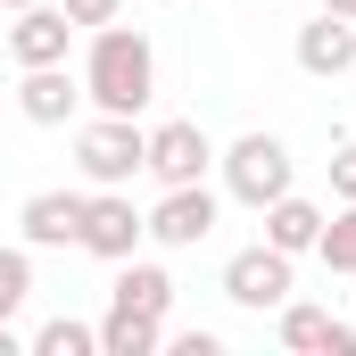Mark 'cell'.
<instances>
[{"label":"cell","instance_id":"1","mask_svg":"<svg viewBox=\"0 0 356 356\" xmlns=\"http://www.w3.org/2000/svg\"><path fill=\"white\" fill-rule=\"evenodd\" d=\"M83 99L99 116H141L158 99V50L141 25H91V50H83Z\"/></svg>","mask_w":356,"mask_h":356},{"label":"cell","instance_id":"2","mask_svg":"<svg viewBox=\"0 0 356 356\" xmlns=\"http://www.w3.org/2000/svg\"><path fill=\"white\" fill-rule=\"evenodd\" d=\"M141 166H149L141 116H91V124H75V175H83L91 191H133Z\"/></svg>","mask_w":356,"mask_h":356},{"label":"cell","instance_id":"3","mask_svg":"<svg viewBox=\"0 0 356 356\" xmlns=\"http://www.w3.org/2000/svg\"><path fill=\"white\" fill-rule=\"evenodd\" d=\"M216 166H224V199L241 207H273L282 191H298V158L282 133H241L232 149H216Z\"/></svg>","mask_w":356,"mask_h":356},{"label":"cell","instance_id":"4","mask_svg":"<svg viewBox=\"0 0 356 356\" xmlns=\"http://www.w3.org/2000/svg\"><path fill=\"white\" fill-rule=\"evenodd\" d=\"M141 241H149V207H133V191H83V257L99 266H124V257H141Z\"/></svg>","mask_w":356,"mask_h":356},{"label":"cell","instance_id":"5","mask_svg":"<svg viewBox=\"0 0 356 356\" xmlns=\"http://www.w3.org/2000/svg\"><path fill=\"white\" fill-rule=\"evenodd\" d=\"M290 266H298V257H282L273 241H257V249H232V257H224V282H216V290H224L241 315H266V307H282V298L298 290Z\"/></svg>","mask_w":356,"mask_h":356},{"label":"cell","instance_id":"6","mask_svg":"<svg viewBox=\"0 0 356 356\" xmlns=\"http://www.w3.org/2000/svg\"><path fill=\"white\" fill-rule=\"evenodd\" d=\"M216 216H224V191H216V182H175V191H158V207H149V241H158V249H199V241L216 232Z\"/></svg>","mask_w":356,"mask_h":356},{"label":"cell","instance_id":"7","mask_svg":"<svg viewBox=\"0 0 356 356\" xmlns=\"http://www.w3.org/2000/svg\"><path fill=\"white\" fill-rule=\"evenodd\" d=\"M207 166H216V141H207V124H191V116L149 124V166H141V175L158 182V191H175V182H207Z\"/></svg>","mask_w":356,"mask_h":356},{"label":"cell","instance_id":"8","mask_svg":"<svg viewBox=\"0 0 356 356\" xmlns=\"http://www.w3.org/2000/svg\"><path fill=\"white\" fill-rule=\"evenodd\" d=\"M0 42H8L17 67H58V58L75 50V17H67L58 0H33V8H8Z\"/></svg>","mask_w":356,"mask_h":356},{"label":"cell","instance_id":"9","mask_svg":"<svg viewBox=\"0 0 356 356\" xmlns=\"http://www.w3.org/2000/svg\"><path fill=\"white\" fill-rule=\"evenodd\" d=\"M273 315H282L273 332H282V348H290V356H356V323H340L332 307H307V298H282Z\"/></svg>","mask_w":356,"mask_h":356},{"label":"cell","instance_id":"10","mask_svg":"<svg viewBox=\"0 0 356 356\" xmlns=\"http://www.w3.org/2000/svg\"><path fill=\"white\" fill-rule=\"evenodd\" d=\"M290 50H298V67H307L315 83H340V75L356 67V17H332V8H315V17L298 25V42H290Z\"/></svg>","mask_w":356,"mask_h":356},{"label":"cell","instance_id":"11","mask_svg":"<svg viewBox=\"0 0 356 356\" xmlns=\"http://www.w3.org/2000/svg\"><path fill=\"white\" fill-rule=\"evenodd\" d=\"M75 108H83V75H67V58L58 67H17V116L25 124H75Z\"/></svg>","mask_w":356,"mask_h":356},{"label":"cell","instance_id":"12","mask_svg":"<svg viewBox=\"0 0 356 356\" xmlns=\"http://www.w3.org/2000/svg\"><path fill=\"white\" fill-rule=\"evenodd\" d=\"M17 232H25V249H75L83 241V191H33L17 207Z\"/></svg>","mask_w":356,"mask_h":356},{"label":"cell","instance_id":"13","mask_svg":"<svg viewBox=\"0 0 356 356\" xmlns=\"http://www.w3.org/2000/svg\"><path fill=\"white\" fill-rule=\"evenodd\" d=\"M257 216H266V241L282 249V257H315V241H323V207H315V199L282 191V199L257 207Z\"/></svg>","mask_w":356,"mask_h":356},{"label":"cell","instance_id":"14","mask_svg":"<svg viewBox=\"0 0 356 356\" xmlns=\"http://www.w3.org/2000/svg\"><path fill=\"white\" fill-rule=\"evenodd\" d=\"M108 307H124V315H158V323H166V315H175V273L149 266V257H124V266H116V298H108Z\"/></svg>","mask_w":356,"mask_h":356},{"label":"cell","instance_id":"15","mask_svg":"<svg viewBox=\"0 0 356 356\" xmlns=\"http://www.w3.org/2000/svg\"><path fill=\"white\" fill-rule=\"evenodd\" d=\"M158 348H166V323H158V315H124V307H108L99 356H158Z\"/></svg>","mask_w":356,"mask_h":356},{"label":"cell","instance_id":"16","mask_svg":"<svg viewBox=\"0 0 356 356\" xmlns=\"http://www.w3.org/2000/svg\"><path fill=\"white\" fill-rule=\"evenodd\" d=\"M33 356H99V323H75V315H50L33 340H25Z\"/></svg>","mask_w":356,"mask_h":356},{"label":"cell","instance_id":"17","mask_svg":"<svg viewBox=\"0 0 356 356\" xmlns=\"http://www.w3.org/2000/svg\"><path fill=\"white\" fill-rule=\"evenodd\" d=\"M315 257L332 273H356V199H340V216H323V241H315Z\"/></svg>","mask_w":356,"mask_h":356},{"label":"cell","instance_id":"18","mask_svg":"<svg viewBox=\"0 0 356 356\" xmlns=\"http://www.w3.org/2000/svg\"><path fill=\"white\" fill-rule=\"evenodd\" d=\"M33 298V249L17 241V249H0V315H17Z\"/></svg>","mask_w":356,"mask_h":356},{"label":"cell","instance_id":"19","mask_svg":"<svg viewBox=\"0 0 356 356\" xmlns=\"http://www.w3.org/2000/svg\"><path fill=\"white\" fill-rule=\"evenodd\" d=\"M67 17H75V33H91V25H108V17H124V0H58Z\"/></svg>","mask_w":356,"mask_h":356},{"label":"cell","instance_id":"20","mask_svg":"<svg viewBox=\"0 0 356 356\" xmlns=\"http://www.w3.org/2000/svg\"><path fill=\"white\" fill-rule=\"evenodd\" d=\"M332 199H356V133L332 149Z\"/></svg>","mask_w":356,"mask_h":356},{"label":"cell","instance_id":"21","mask_svg":"<svg viewBox=\"0 0 356 356\" xmlns=\"http://www.w3.org/2000/svg\"><path fill=\"white\" fill-rule=\"evenodd\" d=\"M166 348L175 356H224V340L216 332H166Z\"/></svg>","mask_w":356,"mask_h":356},{"label":"cell","instance_id":"22","mask_svg":"<svg viewBox=\"0 0 356 356\" xmlns=\"http://www.w3.org/2000/svg\"><path fill=\"white\" fill-rule=\"evenodd\" d=\"M25 348V332H17V315H0V356H17Z\"/></svg>","mask_w":356,"mask_h":356},{"label":"cell","instance_id":"23","mask_svg":"<svg viewBox=\"0 0 356 356\" xmlns=\"http://www.w3.org/2000/svg\"><path fill=\"white\" fill-rule=\"evenodd\" d=\"M323 8H332V17H356V0H323Z\"/></svg>","mask_w":356,"mask_h":356},{"label":"cell","instance_id":"24","mask_svg":"<svg viewBox=\"0 0 356 356\" xmlns=\"http://www.w3.org/2000/svg\"><path fill=\"white\" fill-rule=\"evenodd\" d=\"M0 8H33V0H0Z\"/></svg>","mask_w":356,"mask_h":356},{"label":"cell","instance_id":"25","mask_svg":"<svg viewBox=\"0 0 356 356\" xmlns=\"http://www.w3.org/2000/svg\"><path fill=\"white\" fill-rule=\"evenodd\" d=\"M0 17H8V8H0Z\"/></svg>","mask_w":356,"mask_h":356}]
</instances>
